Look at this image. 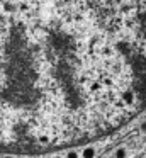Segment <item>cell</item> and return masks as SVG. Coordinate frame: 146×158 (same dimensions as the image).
I'll return each mask as SVG.
<instances>
[{
    "label": "cell",
    "mask_w": 146,
    "mask_h": 158,
    "mask_svg": "<svg viewBox=\"0 0 146 158\" xmlns=\"http://www.w3.org/2000/svg\"><path fill=\"white\" fill-rule=\"evenodd\" d=\"M66 158H78V153H77L75 150H70V151L66 153Z\"/></svg>",
    "instance_id": "obj_3"
},
{
    "label": "cell",
    "mask_w": 146,
    "mask_h": 158,
    "mask_svg": "<svg viewBox=\"0 0 146 158\" xmlns=\"http://www.w3.org/2000/svg\"><path fill=\"white\" fill-rule=\"evenodd\" d=\"M136 158H143V156H136Z\"/></svg>",
    "instance_id": "obj_6"
},
{
    "label": "cell",
    "mask_w": 146,
    "mask_h": 158,
    "mask_svg": "<svg viewBox=\"0 0 146 158\" xmlns=\"http://www.w3.org/2000/svg\"><path fill=\"white\" fill-rule=\"evenodd\" d=\"M3 158H12V156H10V155H5V156H3Z\"/></svg>",
    "instance_id": "obj_5"
},
{
    "label": "cell",
    "mask_w": 146,
    "mask_h": 158,
    "mask_svg": "<svg viewBox=\"0 0 146 158\" xmlns=\"http://www.w3.org/2000/svg\"><path fill=\"white\" fill-rule=\"evenodd\" d=\"M126 156H127L126 148H117V150H115V158H126Z\"/></svg>",
    "instance_id": "obj_2"
},
{
    "label": "cell",
    "mask_w": 146,
    "mask_h": 158,
    "mask_svg": "<svg viewBox=\"0 0 146 158\" xmlns=\"http://www.w3.org/2000/svg\"><path fill=\"white\" fill-rule=\"evenodd\" d=\"M53 158H61V156H60V155H54V156H53Z\"/></svg>",
    "instance_id": "obj_4"
},
{
    "label": "cell",
    "mask_w": 146,
    "mask_h": 158,
    "mask_svg": "<svg viewBox=\"0 0 146 158\" xmlns=\"http://www.w3.org/2000/svg\"><path fill=\"white\" fill-rule=\"evenodd\" d=\"M81 156L83 158H95V150L92 146H87L83 151H81Z\"/></svg>",
    "instance_id": "obj_1"
}]
</instances>
